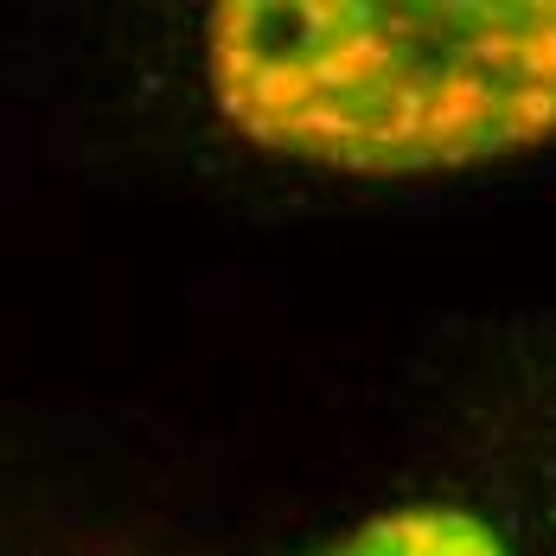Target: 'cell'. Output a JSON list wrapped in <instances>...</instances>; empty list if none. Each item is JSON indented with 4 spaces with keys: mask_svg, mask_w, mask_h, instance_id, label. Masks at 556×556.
<instances>
[{
    "mask_svg": "<svg viewBox=\"0 0 556 556\" xmlns=\"http://www.w3.org/2000/svg\"><path fill=\"white\" fill-rule=\"evenodd\" d=\"M218 110L339 173H442L556 135V0H237L212 13Z\"/></svg>",
    "mask_w": 556,
    "mask_h": 556,
    "instance_id": "6da1fadb",
    "label": "cell"
},
{
    "mask_svg": "<svg viewBox=\"0 0 556 556\" xmlns=\"http://www.w3.org/2000/svg\"><path fill=\"white\" fill-rule=\"evenodd\" d=\"M320 556H505L500 531L473 511L454 505H416V511H390L378 525L352 531L345 544Z\"/></svg>",
    "mask_w": 556,
    "mask_h": 556,
    "instance_id": "7a4b0ae2",
    "label": "cell"
}]
</instances>
